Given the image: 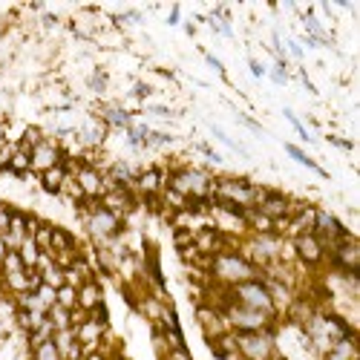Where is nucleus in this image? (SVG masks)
<instances>
[{"instance_id": "obj_22", "label": "nucleus", "mask_w": 360, "mask_h": 360, "mask_svg": "<svg viewBox=\"0 0 360 360\" xmlns=\"http://www.w3.org/2000/svg\"><path fill=\"white\" fill-rule=\"evenodd\" d=\"M32 360H64V354L58 352L55 340H46V343H38L32 349Z\"/></svg>"}, {"instance_id": "obj_19", "label": "nucleus", "mask_w": 360, "mask_h": 360, "mask_svg": "<svg viewBox=\"0 0 360 360\" xmlns=\"http://www.w3.org/2000/svg\"><path fill=\"white\" fill-rule=\"evenodd\" d=\"M18 254H20V259H23L26 268H38V262H41V257H44V251L38 248V243H35L32 236H26V239H23L20 248H18Z\"/></svg>"}, {"instance_id": "obj_24", "label": "nucleus", "mask_w": 360, "mask_h": 360, "mask_svg": "<svg viewBox=\"0 0 360 360\" xmlns=\"http://www.w3.org/2000/svg\"><path fill=\"white\" fill-rule=\"evenodd\" d=\"M104 122L110 127H130V115L118 107H110V110H104Z\"/></svg>"}, {"instance_id": "obj_32", "label": "nucleus", "mask_w": 360, "mask_h": 360, "mask_svg": "<svg viewBox=\"0 0 360 360\" xmlns=\"http://www.w3.org/2000/svg\"><path fill=\"white\" fill-rule=\"evenodd\" d=\"M251 72H254V75H262V67H259L257 61H251Z\"/></svg>"}, {"instance_id": "obj_11", "label": "nucleus", "mask_w": 360, "mask_h": 360, "mask_svg": "<svg viewBox=\"0 0 360 360\" xmlns=\"http://www.w3.org/2000/svg\"><path fill=\"white\" fill-rule=\"evenodd\" d=\"M294 207H297V205H294L288 196H283V193H277V191H265L262 202L257 205V211L265 214L268 219H274V222H285V219L294 214Z\"/></svg>"}, {"instance_id": "obj_10", "label": "nucleus", "mask_w": 360, "mask_h": 360, "mask_svg": "<svg viewBox=\"0 0 360 360\" xmlns=\"http://www.w3.org/2000/svg\"><path fill=\"white\" fill-rule=\"evenodd\" d=\"M167 188V173L159 167H147L141 173H136V182H133V193L144 196V199H156L162 196V191Z\"/></svg>"}, {"instance_id": "obj_4", "label": "nucleus", "mask_w": 360, "mask_h": 360, "mask_svg": "<svg viewBox=\"0 0 360 360\" xmlns=\"http://www.w3.org/2000/svg\"><path fill=\"white\" fill-rule=\"evenodd\" d=\"M84 211H86V231L96 236L98 245H110L112 239L122 233V219L110 214L107 207H101L98 199H84Z\"/></svg>"}, {"instance_id": "obj_9", "label": "nucleus", "mask_w": 360, "mask_h": 360, "mask_svg": "<svg viewBox=\"0 0 360 360\" xmlns=\"http://www.w3.org/2000/svg\"><path fill=\"white\" fill-rule=\"evenodd\" d=\"M332 262L340 268L343 274H357V268H360V245H357V239L352 233H346L340 243L332 248Z\"/></svg>"}, {"instance_id": "obj_21", "label": "nucleus", "mask_w": 360, "mask_h": 360, "mask_svg": "<svg viewBox=\"0 0 360 360\" xmlns=\"http://www.w3.org/2000/svg\"><path fill=\"white\" fill-rule=\"evenodd\" d=\"M55 303L58 306H64V309H78V288H72V285H61L55 291Z\"/></svg>"}, {"instance_id": "obj_15", "label": "nucleus", "mask_w": 360, "mask_h": 360, "mask_svg": "<svg viewBox=\"0 0 360 360\" xmlns=\"http://www.w3.org/2000/svg\"><path fill=\"white\" fill-rule=\"evenodd\" d=\"M323 360H360L357 338H340L323 352Z\"/></svg>"}, {"instance_id": "obj_7", "label": "nucleus", "mask_w": 360, "mask_h": 360, "mask_svg": "<svg viewBox=\"0 0 360 360\" xmlns=\"http://www.w3.org/2000/svg\"><path fill=\"white\" fill-rule=\"evenodd\" d=\"M236 340V354L245 360H274L277 357V346H274V335L268 332H233Z\"/></svg>"}, {"instance_id": "obj_28", "label": "nucleus", "mask_w": 360, "mask_h": 360, "mask_svg": "<svg viewBox=\"0 0 360 360\" xmlns=\"http://www.w3.org/2000/svg\"><path fill=\"white\" fill-rule=\"evenodd\" d=\"M285 78H288V75L283 72V64H280V67L274 70V81H277V84H285Z\"/></svg>"}, {"instance_id": "obj_16", "label": "nucleus", "mask_w": 360, "mask_h": 360, "mask_svg": "<svg viewBox=\"0 0 360 360\" xmlns=\"http://www.w3.org/2000/svg\"><path fill=\"white\" fill-rule=\"evenodd\" d=\"M67 179H70L67 165H55V167H49V170L41 173V185H44L46 193H61L64 185H67Z\"/></svg>"}, {"instance_id": "obj_23", "label": "nucleus", "mask_w": 360, "mask_h": 360, "mask_svg": "<svg viewBox=\"0 0 360 360\" xmlns=\"http://www.w3.org/2000/svg\"><path fill=\"white\" fill-rule=\"evenodd\" d=\"M9 170H12V173H26V170H32V159H29L26 150L15 147V153H12V159H9Z\"/></svg>"}, {"instance_id": "obj_26", "label": "nucleus", "mask_w": 360, "mask_h": 360, "mask_svg": "<svg viewBox=\"0 0 360 360\" xmlns=\"http://www.w3.org/2000/svg\"><path fill=\"white\" fill-rule=\"evenodd\" d=\"M285 153H288L291 159H297L300 165H306V167L317 170L320 176H326V173H323V170H320V167H317V165H314V162H311V159H309V156H306V153H303V150H300V147H294V144H285Z\"/></svg>"}, {"instance_id": "obj_25", "label": "nucleus", "mask_w": 360, "mask_h": 360, "mask_svg": "<svg viewBox=\"0 0 360 360\" xmlns=\"http://www.w3.org/2000/svg\"><path fill=\"white\" fill-rule=\"evenodd\" d=\"M147 268H150V280L156 283V288L162 291L165 288V277H162V268H159V257H156V248L147 254Z\"/></svg>"}, {"instance_id": "obj_5", "label": "nucleus", "mask_w": 360, "mask_h": 360, "mask_svg": "<svg viewBox=\"0 0 360 360\" xmlns=\"http://www.w3.org/2000/svg\"><path fill=\"white\" fill-rule=\"evenodd\" d=\"M222 317L228 323L231 332H271V326L277 317L271 314H265V311H254V309H245V306H239V303H231L222 309Z\"/></svg>"}, {"instance_id": "obj_20", "label": "nucleus", "mask_w": 360, "mask_h": 360, "mask_svg": "<svg viewBox=\"0 0 360 360\" xmlns=\"http://www.w3.org/2000/svg\"><path fill=\"white\" fill-rule=\"evenodd\" d=\"M46 317H49V323L55 326V332H67V328H72V311L64 309V306H58V303L49 306Z\"/></svg>"}, {"instance_id": "obj_13", "label": "nucleus", "mask_w": 360, "mask_h": 360, "mask_svg": "<svg viewBox=\"0 0 360 360\" xmlns=\"http://www.w3.org/2000/svg\"><path fill=\"white\" fill-rule=\"evenodd\" d=\"M29 159H32V170L44 173V170H49V167H55V165H64V150L58 147L55 141H46V139H44L38 147H32Z\"/></svg>"}, {"instance_id": "obj_30", "label": "nucleus", "mask_w": 360, "mask_h": 360, "mask_svg": "<svg viewBox=\"0 0 360 360\" xmlns=\"http://www.w3.org/2000/svg\"><path fill=\"white\" fill-rule=\"evenodd\" d=\"M93 86H96V89H104V75H96V78H93Z\"/></svg>"}, {"instance_id": "obj_33", "label": "nucleus", "mask_w": 360, "mask_h": 360, "mask_svg": "<svg viewBox=\"0 0 360 360\" xmlns=\"http://www.w3.org/2000/svg\"><path fill=\"white\" fill-rule=\"evenodd\" d=\"M239 360H245V357H239Z\"/></svg>"}, {"instance_id": "obj_1", "label": "nucleus", "mask_w": 360, "mask_h": 360, "mask_svg": "<svg viewBox=\"0 0 360 360\" xmlns=\"http://www.w3.org/2000/svg\"><path fill=\"white\" fill-rule=\"evenodd\" d=\"M207 277H211L217 285L233 288V285L248 283V280H262V268H257L251 259H245L239 251H222V254L211 257Z\"/></svg>"}, {"instance_id": "obj_3", "label": "nucleus", "mask_w": 360, "mask_h": 360, "mask_svg": "<svg viewBox=\"0 0 360 360\" xmlns=\"http://www.w3.org/2000/svg\"><path fill=\"white\" fill-rule=\"evenodd\" d=\"M167 188L179 196H185L188 202H207L214 196V176L205 173L199 167H179L170 173Z\"/></svg>"}, {"instance_id": "obj_8", "label": "nucleus", "mask_w": 360, "mask_h": 360, "mask_svg": "<svg viewBox=\"0 0 360 360\" xmlns=\"http://www.w3.org/2000/svg\"><path fill=\"white\" fill-rule=\"evenodd\" d=\"M72 179H75V185L81 188L84 199H101L107 193V176L93 165H78L72 170Z\"/></svg>"}, {"instance_id": "obj_12", "label": "nucleus", "mask_w": 360, "mask_h": 360, "mask_svg": "<svg viewBox=\"0 0 360 360\" xmlns=\"http://www.w3.org/2000/svg\"><path fill=\"white\" fill-rule=\"evenodd\" d=\"M294 254L303 259L306 265H320L326 259V245L314 233H297L294 236Z\"/></svg>"}, {"instance_id": "obj_27", "label": "nucleus", "mask_w": 360, "mask_h": 360, "mask_svg": "<svg viewBox=\"0 0 360 360\" xmlns=\"http://www.w3.org/2000/svg\"><path fill=\"white\" fill-rule=\"evenodd\" d=\"M9 222H12V211H9V207H4V205H0V236H6V231H9Z\"/></svg>"}, {"instance_id": "obj_18", "label": "nucleus", "mask_w": 360, "mask_h": 360, "mask_svg": "<svg viewBox=\"0 0 360 360\" xmlns=\"http://www.w3.org/2000/svg\"><path fill=\"white\" fill-rule=\"evenodd\" d=\"M245 228H251L254 233H277V222L268 219L265 214H259L257 207L245 211Z\"/></svg>"}, {"instance_id": "obj_17", "label": "nucleus", "mask_w": 360, "mask_h": 360, "mask_svg": "<svg viewBox=\"0 0 360 360\" xmlns=\"http://www.w3.org/2000/svg\"><path fill=\"white\" fill-rule=\"evenodd\" d=\"M67 251H78L75 239L70 231L64 228H52V243H49V257H58V254H67Z\"/></svg>"}, {"instance_id": "obj_31", "label": "nucleus", "mask_w": 360, "mask_h": 360, "mask_svg": "<svg viewBox=\"0 0 360 360\" xmlns=\"http://www.w3.org/2000/svg\"><path fill=\"white\" fill-rule=\"evenodd\" d=\"M147 93H150V89H147L144 84H139V86H136V96H147Z\"/></svg>"}, {"instance_id": "obj_29", "label": "nucleus", "mask_w": 360, "mask_h": 360, "mask_svg": "<svg viewBox=\"0 0 360 360\" xmlns=\"http://www.w3.org/2000/svg\"><path fill=\"white\" fill-rule=\"evenodd\" d=\"M6 254H9V248H6V243H4V236H0V262H4Z\"/></svg>"}, {"instance_id": "obj_2", "label": "nucleus", "mask_w": 360, "mask_h": 360, "mask_svg": "<svg viewBox=\"0 0 360 360\" xmlns=\"http://www.w3.org/2000/svg\"><path fill=\"white\" fill-rule=\"evenodd\" d=\"M265 196V188L251 185L248 179H236V176H225V179H214V202L217 205H231L239 211H251L257 207Z\"/></svg>"}, {"instance_id": "obj_14", "label": "nucleus", "mask_w": 360, "mask_h": 360, "mask_svg": "<svg viewBox=\"0 0 360 360\" xmlns=\"http://www.w3.org/2000/svg\"><path fill=\"white\" fill-rule=\"evenodd\" d=\"M104 306V291H101V283L98 280H86L78 285V309L93 314L96 309Z\"/></svg>"}, {"instance_id": "obj_6", "label": "nucleus", "mask_w": 360, "mask_h": 360, "mask_svg": "<svg viewBox=\"0 0 360 360\" xmlns=\"http://www.w3.org/2000/svg\"><path fill=\"white\" fill-rule=\"evenodd\" d=\"M231 300H233V303H239V306H245V309L265 311V314L277 317V306H274L271 291H268L265 280H248V283L233 285L231 288Z\"/></svg>"}]
</instances>
